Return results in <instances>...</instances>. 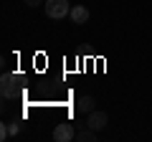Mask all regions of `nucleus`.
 Returning a JSON list of instances; mask_svg holds the SVG:
<instances>
[{"instance_id":"nucleus-1","label":"nucleus","mask_w":152,"mask_h":142,"mask_svg":"<svg viewBox=\"0 0 152 142\" xmlns=\"http://www.w3.org/2000/svg\"><path fill=\"white\" fill-rule=\"evenodd\" d=\"M43 8H46V15H48L51 20H61V18H66L71 13L69 0H46Z\"/></svg>"},{"instance_id":"nucleus-2","label":"nucleus","mask_w":152,"mask_h":142,"mask_svg":"<svg viewBox=\"0 0 152 142\" xmlns=\"http://www.w3.org/2000/svg\"><path fill=\"white\" fill-rule=\"evenodd\" d=\"M18 81H20V76H15V74H3V81H0V94H3V99H13L18 94Z\"/></svg>"},{"instance_id":"nucleus-3","label":"nucleus","mask_w":152,"mask_h":142,"mask_svg":"<svg viewBox=\"0 0 152 142\" xmlns=\"http://www.w3.org/2000/svg\"><path fill=\"white\" fill-rule=\"evenodd\" d=\"M53 140L56 142H74L76 140V127L71 122H61L53 127Z\"/></svg>"},{"instance_id":"nucleus-4","label":"nucleus","mask_w":152,"mask_h":142,"mask_svg":"<svg viewBox=\"0 0 152 142\" xmlns=\"http://www.w3.org/2000/svg\"><path fill=\"white\" fill-rule=\"evenodd\" d=\"M109 124V114L107 112H99V109H94V112H89V119H86V127H91V130H96V132H102L104 127Z\"/></svg>"},{"instance_id":"nucleus-5","label":"nucleus","mask_w":152,"mask_h":142,"mask_svg":"<svg viewBox=\"0 0 152 142\" xmlns=\"http://www.w3.org/2000/svg\"><path fill=\"white\" fill-rule=\"evenodd\" d=\"M69 18H71V23H76V26H84V23L89 20V8L86 5H71Z\"/></svg>"},{"instance_id":"nucleus-6","label":"nucleus","mask_w":152,"mask_h":142,"mask_svg":"<svg viewBox=\"0 0 152 142\" xmlns=\"http://www.w3.org/2000/svg\"><path fill=\"white\" fill-rule=\"evenodd\" d=\"M94 107H96V99H94L91 94H86V97H81L79 102H76V109L81 112V114H89V112H94Z\"/></svg>"},{"instance_id":"nucleus-7","label":"nucleus","mask_w":152,"mask_h":142,"mask_svg":"<svg viewBox=\"0 0 152 142\" xmlns=\"http://www.w3.org/2000/svg\"><path fill=\"white\" fill-rule=\"evenodd\" d=\"M94 140H96V130H91V127L76 130V142H94Z\"/></svg>"},{"instance_id":"nucleus-8","label":"nucleus","mask_w":152,"mask_h":142,"mask_svg":"<svg viewBox=\"0 0 152 142\" xmlns=\"http://www.w3.org/2000/svg\"><path fill=\"white\" fill-rule=\"evenodd\" d=\"M8 135H10V127H8V124H0V140H5Z\"/></svg>"},{"instance_id":"nucleus-9","label":"nucleus","mask_w":152,"mask_h":142,"mask_svg":"<svg viewBox=\"0 0 152 142\" xmlns=\"http://www.w3.org/2000/svg\"><path fill=\"white\" fill-rule=\"evenodd\" d=\"M23 3H26L28 8H36V5H41V3H43V0H23Z\"/></svg>"}]
</instances>
